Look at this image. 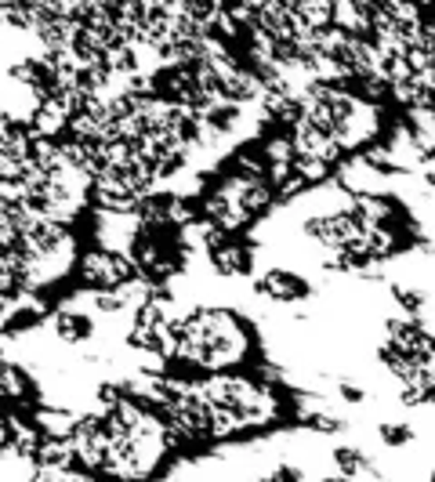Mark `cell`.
<instances>
[{"instance_id":"cell-6","label":"cell","mask_w":435,"mask_h":482,"mask_svg":"<svg viewBox=\"0 0 435 482\" xmlns=\"http://www.w3.org/2000/svg\"><path fill=\"white\" fill-rule=\"evenodd\" d=\"M33 395H37V385L26 374V366H15V363L0 366V399H8V403H33Z\"/></svg>"},{"instance_id":"cell-9","label":"cell","mask_w":435,"mask_h":482,"mask_svg":"<svg viewBox=\"0 0 435 482\" xmlns=\"http://www.w3.org/2000/svg\"><path fill=\"white\" fill-rule=\"evenodd\" d=\"M381 439H384L388 446H403V442L413 439V431H410V428H399V424H384V428H381Z\"/></svg>"},{"instance_id":"cell-1","label":"cell","mask_w":435,"mask_h":482,"mask_svg":"<svg viewBox=\"0 0 435 482\" xmlns=\"http://www.w3.org/2000/svg\"><path fill=\"white\" fill-rule=\"evenodd\" d=\"M73 276L84 291H102V287H120V283H127L142 273H138L131 255H116V251H106V247L95 244V247L80 251V258L73 265Z\"/></svg>"},{"instance_id":"cell-10","label":"cell","mask_w":435,"mask_h":482,"mask_svg":"<svg viewBox=\"0 0 435 482\" xmlns=\"http://www.w3.org/2000/svg\"><path fill=\"white\" fill-rule=\"evenodd\" d=\"M338 392L345 403H363V388H356V385H338Z\"/></svg>"},{"instance_id":"cell-3","label":"cell","mask_w":435,"mask_h":482,"mask_svg":"<svg viewBox=\"0 0 435 482\" xmlns=\"http://www.w3.org/2000/svg\"><path fill=\"white\" fill-rule=\"evenodd\" d=\"M258 294L280 301V305H291V301H301L309 298V283L287 269H269L262 280H258Z\"/></svg>"},{"instance_id":"cell-7","label":"cell","mask_w":435,"mask_h":482,"mask_svg":"<svg viewBox=\"0 0 435 482\" xmlns=\"http://www.w3.org/2000/svg\"><path fill=\"white\" fill-rule=\"evenodd\" d=\"M334 464H338V471H341V475H363V471H370L366 457H363L359 450H352V446L334 450Z\"/></svg>"},{"instance_id":"cell-2","label":"cell","mask_w":435,"mask_h":482,"mask_svg":"<svg viewBox=\"0 0 435 482\" xmlns=\"http://www.w3.org/2000/svg\"><path fill=\"white\" fill-rule=\"evenodd\" d=\"M207 262L218 276H226V280H240L251 273L255 258H251V247L247 244H236V239H226V244H218L207 251Z\"/></svg>"},{"instance_id":"cell-11","label":"cell","mask_w":435,"mask_h":482,"mask_svg":"<svg viewBox=\"0 0 435 482\" xmlns=\"http://www.w3.org/2000/svg\"><path fill=\"white\" fill-rule=\"evenodd\" d=\"M424 181H428V185L435 189V171H428V174H424Z\"/></svg>"},{"instance_id":"cell-8","label":"cell","mask_w":435,"mask_h":482,"mask_svg":"<svg viewBox=\"0 0 435 482\" xmlns=\"http://www.w3.org/2000/svg\"><path fill=\"white\" fill-rule=\"evenodd\" d=\"M392 298H395L410 316H417V312L424 309V294H421V291H410V287H399V283H395V287H392Z\"/></svg>"},{"instance_id":"cell-4","label":"cell","mask_w":435,"mask_h":482,"mask_svg":"<svg viewBox=\"0 0 435 482\" xmlns=\"http://www.w3.org/2000/svg\"><path fill=\"white\" fill-rule=\"evenodd\" d=\"M55 334L66 345H84L95 338V320L84 309H73V301H62L55 312Z\"/></svg>"},{"instance_id":"cell-5","label":"cell","mask_w":435,"mask_h":482,"mask_svg":"<svg viewBox=\"0 0 435 482\" xmlns=\"http://www.w3.org/2000/svg\"><path fill=\"white\" fill-rule=\"evenodd\" d=\"M33 424H37L44 435L69 439V435L77 431L80 417H77L73 410H66V406H51V403H44V406H33Z\"/></svg>"}]
</instances>
